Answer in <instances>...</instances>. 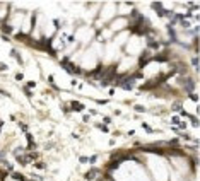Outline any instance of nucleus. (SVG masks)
<instances>
[{
  "instance_id": "f257e3e1",
  "label": "nucleus",
  "mask_w": 200,
  "mask_h": 181,
  "mask_svg": "<svg viewBox=\"0 0 200 181\" xmlns=\"http://www.w3.org/2000/svg\"><path fill=\"white\" fill-rule=\"evenodd\" d=\"M121 89H127V91H130V89H133V84H135V79H133V75H130V77H123V79H120V80L116 82Z\"/></svg>"
},
{
  "instance_id": "f03ea898",
  "label": "nucleus",
  "mask_w": 200,
  "mask_h": 181,
  "mask_svg": "<svg viewBox=\"0 0 200 181\" xmlns=\"http://www.w3.org/2000/svg\"><path fill=\"white\" fill-rule=\"evenodd\" d=\"M135 109L140 111V113H144V111H145V108H142V106H135Z\"/></svg>"
},
{
  "instance_id": "7ed1b4c3",
  "label": "nucleus",
  "mask_w": 200,
  "mask_h": 181,
  "mask_svg": "<svg viewBox=\"0 0 200 181\" xmlns=\"http://www.w3.org/2000/svg\"><path fill=\"white\" fill-rule=\"evenodd\" d=\"M0 70H7V65L5 63H0Z\"/></svg>"
}]
</instances>
